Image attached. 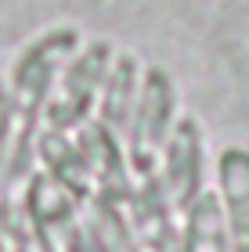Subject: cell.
I'll return each instance as SVG.
<instances>
[{
	"mask_svg": "<svg viewBox=\"0 0 249 252\" xmlns=\"http://www.w3.org/2000/svg\"><path fill=\"white\" fill-rule=\"evenodd\" d=\"M180 119V94H177V79L163 65H144L141 72V90H138V105L123 133V152H127L130 180L155 177L159 155L174 133V126Z\"/></svg>",
	"mask_w": 249,
	"mask_h": 252,
	"instance_id": "obj_1",
	"label": "cell"
},
{
	"mask_svg": "<svg viewBox=\"0 0 249 252\" xmlns=\"http://www.w3.org/2000/svg\"><path fill=\"white\" fill-rule=\"evenodd\" d=\"M90 213H87V231L94 252H141L138 238H134V227L123 213V198H90Z\"/></svg>",
	"mask_w": 249,
	"mask_h": 252,
	"instance_id": "obj_8",
	"label": "cell"
},
{
	"mask_svg": "<svg viewBox=\"0 0 249 252\" xmlns=\"http://www.w3.org/2000/svg\"><path fill=\"white\" fill-rule=\"evenodd\" d=\"M141 72L144 65L134 51H116L108 65V76L101 83V97L94 108V119L101 126H108L112 133H127V123L134 116V105H138V90H141Z\"/></svg>",
	"mask_w": 249,
	"mask_h": 252,
	"instance_id": "obj_6",
	"label": "cell"
},
{
	"mask_svg": "<svg viewBox=\"0 0 249 252\" xmlns=\"http://www.w3.org/2000/svg\"><path fill=\"white\" fill-rule=\"evenodd\" d=\"M112 54H116V47L108 40L80 43V51L69 58V65L62 68L58 83H54L36 130H76V126L94 119V108H98V97H101V83L108 76Z\"/></svg>",
	"mask_w": 249,
	"mask_h": 252,
	"instance_id": "obj_3",
	"label": "cell"
},
{
	"mask_svg": "<svg viewBox=\"0 0 249 252\" xmlns=\"http://www.w3.org/2000/svg\"><path fill=\"white\" fill-rule=\"evenodd\" d=\"M83 36L76 32L72 26H58V29H47L40 32L36 40H29L22 54L15 58L7 72V90H11V101H15V112L18 119L36 133L40 116H43V105H47L54 83H58L62 68L69 65V58L80 51Z\"/></svg>",
	"mask_w": 249,
	"mask_h": 252,
	"instance_id": "obj_2",
	"label": "cell"
},
{
	"mask_svg": "<svg viewBox=\"0 0 249 252\" xmlns=\"http://www.w3.org/2000/svg\"><path fill=\"white\" fill-rule=\"evenodd\" d=\"M33 141H36V133L18 119L11 90L0 79V184L15 180L22 173V166H26V158L33 152Z\"/></svg>",
	"mask_w": 249,
	"mask_h": 252,
	"instance_id": "obj_9",
	"label": "cell"
},
{
	"mask_svg": "<svg viewBox=\"0 0 249 252\" xmlns=\"http://www.w3.org/2000/svg\"><path fill=\"white\" fill-rule=\"evenodd\" d=\"M180 220H184V227H180V252H231L217 191H202Z\"/></svg>",
	"mask_w": 249,
	"mask_h": 252,
	"instance_id": "obj_7",
	"label": "cell"
},
{
	"mask_svg": "<svg viewBox=\"0 0 249 252\" xmlns=\"http://www.w3.org/2000/svg\"><path fill=\"white\" fill-rule=\"evenodd\" d=\"M202 177H206V144H202V123L195 116H180L170 141L159 155L155 166V180L166 194V202L174 205L177 216L188 213V205L199 198Z\"/></svg>",
	"mask_w": 249,
	"mask_h": 252,
	"instance_id": "obj_4",
	"label": "cell"
},
{
	"mask_svg": "<svg viewBox=\"0 0 249 252\" xmlns=\"http://www.w3.org/2000/svg\"><path fill=\"white\" fill-rule=\"evenodd\" d=\"M0 252H15V245H11V238H7V227H4V220H0Z\"/></svg>",
	"mask_w": 249,
	"mask_h": 252,
	"instance_id": "obj_10",
	"label": "cell"
},
{
	"mask_svg": "<svg viewBox=\"0 0 249 252\" xmlns=\"http://www.w3.org/2000/svg\"><path fill=\"white\" fill-rule=\"evenodd\" d=\"M217 198L231 252H249V152L239 144L217 155Z\"/></svg>",
	"mask_w": 249,
	"mask_h": 252,
	"instance_id": "obj_5",
	"label": "cell"
}]
</instances>
